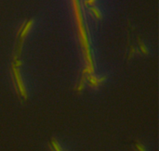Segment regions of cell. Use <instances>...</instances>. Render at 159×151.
Wrapping results in <instances>:
<instances>
[{"instance_id":"cell-1","label":"cell","mask_w":159,"mask_h":151,"mask_svg":"<svg viewBox=\"0 0 159 151\" xmlns=\"http://www.w3.org/2000/svg\"><path fill=\"white\" fill-rule=\"evenodd\" d=\"M50 148H51L52 151H63L61 146L59 145V143L55 139L51 140V142H50Z\"/></svg>"},{"instance_id":"cell-2","label":"cell","mask_w":159,"mask_h":151,"mask_svg":"<svg viewBox=\"0 0 159 151\" xmlns=\"http://www.w3.org/2000/svg\"><path fill=\"white\" fill-rule=\"evenodd\" d=\"M136 148H137L138 151H146L144 145H142L140 144V143H137V144H136Z\"/></svg>"},{"instance_id":"cell-3","label":"cell","mask_w":159,"mask_h":151,"mask_svg":"<svg viewBox=\"0 0 159 151\" xmlns=\"http://www.w3.org/2000/svg\"><path fill=\"white\" fill-rule=\"evenodd\" d=\"M91 10L93 11V13L96 15V17L97 18H101V14H100V12L98 11V9H96L95 8H91Z\"/></svg>"},{"instance_id":"cell-4","label":"cell","mask_w":159,"mask_h":151,"mask_svg":"<svg viewBox=\"0 0 159 151\" xmlns=\"http://www.w3.org/2000/svg\"><path fill=\"white\" fill-rule=\"evenodd\" d=\"M95 2V0H87V1L86 2L87 4H89V5H93Z\"/></svg>"}]
</instances>
